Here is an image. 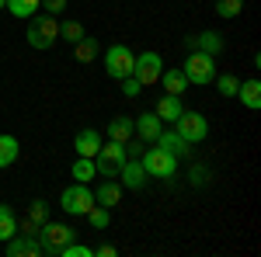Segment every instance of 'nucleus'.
I'll use <instances>...</instances> for the list:
<instances>
[{"mask_svg":"<svg viewBox=\"0 0 261 257\" xmlns=\"http://www.w3.org/2000/svg\"><path fill=\"white\" fill-rule=\"evenodd\" d=\"M24 39L32 49H53L56 39H60V21L56 14H35V18H28V32H24Z\"/></svg>","mask_w":261,"mask_h":257,"instance_id":"nucleus-1","label":"nucleus"},{"mask_svg":"<svg viewBox=\"0 0 261 257\" xmlns=\"http://www.w3.org/2000/svg\"><path fill=\"white\" fill-rule=\"evenodd\" d=\"M140 163H143V170H146V178L171 181L174 174H178V157H174V153H167V150H161V146L143 150V153H140Z\"/></svg>","mask_w":261,"mask_h":257,"instance_id":"nucleus-2","label":"nucleus"},{"mask_svg":"<svg viewBox=\"0 0 261 257\" xmlns=\"http://www.w3.org/2000/svg\"><path fill=\"white\" fill-rule=\"evenodd\" d=\"M216 56H209V52H199V49H192V56L185 60V66H181V73H185V80L188 83H195V87H205V83H213V77H216Z\"/></svg>","mask_w":261,"mask_h":257,"instance_id":"nucleus-3","label":"nucleus"},{"mask_svg":"<svg viewBox=\"0 0 261 257\" xmlns=\"http://www.w3.org/2000/svg\"><path fill=\"white\" fill-rule=\"evenodd\" d=\"M91 205H94V191H91V184L73 181L70 188H63V195H60V209H63V212H70V216H87Z\"/></svg>","mask_w":261,"mask_h":257,"instance_id":"nucleus-4","label":"nucleus"},{"mask_svg":"<svg viewBox=\"0 0 261 257\" xmlns=\"http://www.w3.org/2000/svg\"><path fill=\"white\" fill-rule=\"evenodd\" d=\"M35 237H39V243H42V254H60L63 243L73 240V230H70L66 222H49V219H45L39 230H35Z\"/></svg>","mask_w":261,"mask_h":257,"instance_id":"nucleus-5","label":"nucleus"},{"mask_svg":"<svg viewBox=\"0 0 261 257\" xmlns=\"http://www.w3.org/2000/svg\"><path fill=\"white\" fill-rule=\"evenodd\" d=\"M133 63H136V56H133L129 45H122V42H115V45L105 49V73L112 80L129 77V73H133Z\"/></svg>","mask_w":261,"mask_h":257,"instance_id":"nucleus-6","label":"nucleus"},{"mask_svg":"<svg viewBox=\"0 0 261 257\" xmlns=\"http://www.w3.org/2000/svg\"><path fill=\"white\" fill-rule=\"evenodd\" d=\"M174 132H178L185 142H202V139L209 136V122H205V115H199V111H181L178 119H174Z\"/></svg>","mask_w":261,"mask_h":257,"instance_id":"nucleus-7","label":"nucleus"},{"mask_svg":"<svg viewBox=\"0 0 261 257\" xmlns=\"http://www.w3.org/2000/svg\"><path fill=\"white\" fill-rule=\"evenodd\" d=\"M164 73V60H161V52H140L136 56V63H133V77L140 80L143 87H150V83H157Z\"/></svg>","mask_w":261,"mask_h":257,"instance_id":"nucleus-8","label":"nucleus"},{"mask_svg":"<svg viewBox=\"0 0 261 257\" xmlns=\"http://www.w3.org/2000/svg\"><path fill=\"white\" fill-rule=\"evenodd\" d=\"M115 178H119V184H122V188H129V191H143V188H146V170H143V163L136 157L122 160Z\"/></svg>","mask_w":261,"mask_h":257,"instance_id":"nucleus-9","label":"nucleus"},{"mask_svg":"<svg viewBox=\"0 0 261 257\" xmlns=\"http://www.w3.org/2000/svg\"><path fill=\"white\" fill-rule=\"evenodd\" d=\"M39 254H42V243L32 233H14L7 240V257H39Z\"/></svg>","mask_w":261,"mask_h":257,"instance_id":"nucleus-10","label":"nucleus"},{"mask_svg":"<svg viewBox=\"0 0 261 257\" xmlns=\"http://www.w3.org/2000/svg\"><path fill=\"white\" fill-rule=\"evenodd\" d=\"M161 129H164V122L153 115V111H143L140 119H133V132L143 139V142H153V139L161 136Z\"/></svg>","mask_w":261,"mask_h":257,"instance_id":"nucleus-11","label":"nucleus"},{"mask_svg":"<svg viewBox=\"0 0 261 257\" xmlns=\"http://www.w3.org/2000/svg\"><path fill=\"white\" fill-rule=\"evenodd\" d=\"M73 150H77V157H98L101 150V132L98 129H81L77 132V139H73Z\"/></svg>","mask_w":261,"mask_h":257,"instance_id":"nucleus-12","label":"nucleus"},{"mask_svg":"<svg viewBox=\"0 0 261 257\" xmlns=\"http://www.w3.org/2000/svg\"><path fill=\"white\" fill-rule=\"evenodd\" d=\"M94 202L105 205V209H115V205L122 202V184L115 178H105V181H101V188L94 191Z\"/></svg>","mask_w":261,"mask_h":257,"instance_id":"nucleus-13","label":"nucleus"},{"mask_svg":"<svg viewBox=\"0 0 261 257\" xmlns=\"http://www.w3.org/2000/svg\"><path fill=\"white\" fill-rule=\"evenodd\" d=\"M192 49H199V52H209V56H220L223 52V35L220 32H202L195 39H188Z\"/></svg>","mask_w":261,"mask_h":257,"instance_id":"nucleus-14","label":"nucleus"},{"mask_svg":"<svg viewBox=\"0 0 261 257\" xmlns=\"http://www.w3.org/2000/svg\"><path fill=\"white\" fill-rule=\"evenodd\" d=\"M125 157H129L125 142H115V139H105V142H101V150H98V157H94V160H101V163H115V167H119V163H122Z\"/></svg>","mask_w":261,"mask_h":257,"instance_id":"nucleus-15","label":"nucleus"},{"mask_svg":"<svg viewBox=\"0 0 261 257\" xmlns=\"http://www.w3.org/2000/svg\"><path fill=\"white\" fill-rule=\"evenodd\" d=\"M237 98H241V104H244V108L258 111V108H261V83H258L254 77H251V80H244L241 87H237Z\"/></svg>","mask_w":261,"mask_h":257,"instance_id":"nucleus-16","label":"nucleus"},{"mask_svg":"<svg viewBox=\"0 0 261 257\" xmlns=\"http://www.w3.org/2000/svg\"><path fill=\"white\" fill-rule=\"evenodd\" d=\"M153 146H161V150H167V153H174V157L181 160L185 153H188V146H192V142H185L178 132H164V129H161V136L153 139Z\"/></svg>","mask_w":261,"mask_h":257,"instance_id":"nucleus-17","label":"nucleus"},{"mask_svg":"<svg viewBox=\"0 0 261 257\" xmlns=\"http://www.w3.org/2000/svg\"><path fill=\"white\" fill-rule=\"evenodd\" d=\"M4 11H7V14H14V18H35V14H39L42 11V0H7V4H4Z\"/></svg>","mask_w":261,"mask_h":257,"instance_id":"nucleus-18","label":"nucleus"},{"mask_svg":"<svg viewBox=\"0 0 261 257\" xmlns=\"http://www.w3.org/2000/svg\"><path fill=\"white\" fill-rule=\"evenodd\" d=\"M108 139L129 142V139H133V119H129V115H115V119L108 122Z\"/></svg>","mask_w":261,"mask_h":257,"instance_id":"nucleus-19","label":"nucleus"},{"mask_svg":"<svg viewBox=\"0 0 261 257\" xmlns=\"http://www.w3.org/2000/svg\"><path fill=\"white\" fill-rule=\"evenodd\" d=\"M181 111H185V108H181V98H174V94H164V98L157 101V111H153V115H157L161 122H174Z\"/></svg>","mask_w":261,"mask_h":257,"instance_id":"nucleus-20","label":"nucleus"},{"mask_svg":"<svg viewBox=\"0 0 261 257\" xmlns=\"http://www.w3.org/2000/svg\"><path fill=\"white\" fill-rule=\"evenodd\" d=\"M161 83H164V91H167V94H174V98H181V94H185V87H188V80H185L181 70H164Z\"/></svg>","mask_w":261,"mask_h":257,"instance_id":"nucleus-21","label":"nucleus"},{"mask_svg":"<svg viewBox=\"0 0 261 257\" xmlns=\"http://www.w3.org/2000/svg\"><path fill=\"white\" fill-rule=\"evenodd\" d=\"M98 39H87V35H84L81 42H73V60H81V63H94L98 60Z\"/></svg>","mask_w":261,"mask_h":257,"instance_id":"nucleus-22","label":"nucleus"},{"mask_svg":"<svg viewBox=\"0 0 261 257\" xmlns=\"http://www.w3.org/2000/svg\"><path fill=\"white\" fill-rule=\"evenodd\" d=\"M94 178H98V167H94V160H91V157H77V160H73V181L91 184Z\"/></svg>","mask_w":261,"mask_h":257,"instance_id":"nucleus-23","label":"nucleus"},{"mask_svg":"<svg viewBox=\"0 0 261 257\" xmlns=\"http://www.w3.org/2000/svg\"><path fill=\"white\" fill-rule=\"evenodd\" d=\"M14 233H18V216H14V209H11V205H0V240L7 243Z\"/></svg>","mask_w":261,"mask_h":257,"instance_id":"nucleus-24","label":"nucleus"},{"mask_svg":"<svg viewBox=\"0 0 261 257\" xmlns=\"http://www.w3.org/2000/svg\"><path fill=\"white\" fill-rule=\"evenodd\" d=\"M18 139L14 136H0V167H11V163H18Z\"/></svg>","mask_w":261,"mask_h":257,"instance_id":"nucleus-25","label":"nucleus"},{"mask_svg":"<svg viewBox=\"0 0 261 257\" xmlns=\"http://www.w3.org/2000/svg\"><path fill=\"white\" fill-rule=\"evenodd\" d=\"M216 91H220V98H237V87H241V80L233 77V73H216Z\"/></svg>","mask_w":261,"mask_h":257,"instance_id":"nucleus-26","label":"nucleus"},{"mask_svg":"<svg viewBox=\"0 0 261 257\" xmlns=\"http://www.w3.org/2000/svg\"><path fill=\"white\" fill-rule=\"evenodd\" d=\"M87 222H91L94 230H105V226L112 222V216H108V209H105V205H98V202H94V205L87 209Z\"/></svg>","mask_w":261,"mask_h":257,"instance_id":"nucleus-27","label":"nucleus"},{"mask_svg":"<svg viewBox=\"0 0 261 257\" xmlns=\"http://www.w3.org/2000/svg\"><path fill=\"white\" fill-rule=\"evenodd\" d=\"M60 39H66L70 45L81 42L84 39V24H81V21H63V24H60Z\"/></svg>","mask_w":261,"mask_h":257,"instance_id":"nucleus-28","label":"nucleus"},{"mask_svg":"<svg viewBox=\"0 0 261 257\" xmlns=\"http://www.w3.org/2000/svg\"><path fill=\"white\" fill-rule=\"evenodd\" d=\"M244 11V0H216V14L220 18H237Z\"/></svg>","mask_w":261,"mask_h":257,"instance_id":"nucleus-29","label":"nucleus"},{"mask_svg":"<svg viewBox=\"0 0 261 257\" xmlns=\"http://www.w3.org/2000/svg\"><path fill=\"white\" fill-rule=\"evenodd\" d=\"M60 257H94V247H84V243H63L60 247Z\"/></svg>","mask_w":261,"mask_h":257,"instance_id":"nucleus-30","label":"nucleus"},{"mask_svg":"<svg viewBox=\"0 0 261 257\" xmlns=\"http://www.w3.org/2000/svg\"><path fill=\"white\" fill-rule=\"evenodd\" d=\"M28 219H32V222H39V226L49 219V212H45V202H42V198H35V202L28 205Z\"/></svg>","mask_w":261,"mask_h":257,"instance_id":"nucleus-31","label":"nucleus"},{"mask_svg":"<svg viewBox=\"0 0 261 257\" xmlns=\"http://www.w3.org/2000/svg\"><path fill=\"white\" fill-rule=\"evenodd\" d=\"M140 91H143V83L133 77V73H129V77H122V94H125V98H136Z\"/></svg>","mask_w":261,"mask_h":257,"instance_id":"nucleus-32","label":"nucleus"},{"mask_svg":"<svg viewBox=\"0 0 261 257\" xmlns=\"http://www.w3.org/2000/svg\"><path fill=\"white\" fill-rule=\"evenodd\" d=\"M42 7H45V14H60L66 11V0H42Z\"/></svg>","mask_w":261,"mask_h":257,"instance_id":"nucleus-33","label":"nucleus"},{"mask_svg":"<svg viewBox=\"0 0 261 257\" xmlns=\"http://www.w3.org/2000/svg\"><path fill=\"white\" fill-rule=\"evenodd\" d=\"M94 167H98L101 178H115V174H119V167H115V163H101V160H94Z\"/></svg>","mask_w":261,"mask_h":257,"instance_id":"nucleus-34","label":"nucleus"},{"mask_svg":"<svg viewBox=\"0 0 261 257\" xmlns=\"http://www.w3.org/2000/svg\"><path fill=\"white\" fill-rule=\"evenodd\" d=\"M205 178H209L205 167H192V184H205Z\"/></svg>","mask_w":261,"mask_h":257,"instance_id":"nucleus-35","label":"nucleus"},{"mask_svg":"<svg viewBox=\"0 0 261 257\" xmlns=\"http://www.w3.org/2000/svg\"><path fill=\"white\" fill-rule=\"evenodd\" d=\"M94 254H98V257H115L119 250H115V247H108V243H101V247H94Z\"/></svg>","mask_w":261,"mask_h":257,"instance_id":"nucleus-36","label":"nucleus"},{"mask_svg":"<svg viewBox=\"0 0 261 257\" xmlns=\"http://www.w3.org/2000/svg\"><path fill=\"white\" fill-rule=\"evenodd\" d=\"M4 4H7V0H0V11H4Z\"/></svg>","mask_w":261,"mask_h":257,"instance_id":"nucleus-37","label":"nucleus"}]
</instances>
